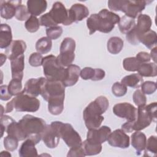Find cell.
I'll list each match as a JSON object with an SVG mask.
<instances>
[{
    "instance_id": "cell-10",
    "label": "cell",
    "mask_w": 157,
    "mask_h": 157,
    "mask_svg": "<svg viewBox=\"0 0 157 157\" xmlns=\"http://www.w3.org/2000/svg\"><path fill=\"white\" fill-rule=\"evenodd\" d=\"M147 4V1L120 0V11L124 12L126 16L135 19L144 10Z\"/></svg>"
},
{
    "instance_id": "cell-16",
    "label": "cell",
    "mask_w": 157,
    "mask_h": 157,
    "mask_svg": "<svg viewBox=\"0 0 157 157\" xmlns=\"http://www.w3.org/2000/svg\"><path fill=\"white\" fill-rule=\"evenodd\" d=\"M60 139L59 135L56 129L51 124H47L42 134V140L45 145L49 148L56 147Z\"/></svg>"
},
{
    "instance_id": "cell-40",
    "label": "cell",
    "mask_w": 157,
    "mask_h": 157,
    "mask_svg": "<svg viewBox=\"0 0 157 157\" xmlns=\"http://www.w3.org/2000/svg\"><path fill=\"white\" fill-rule=\"evenodd\" d=\"M29 13L27 7L23 4L18 6L16 8L15 17L19 21L27 20L29 18Z\"/></svg>"
},
{
    "instance_id": "cell-12",
    "label": "cell",
    "mask_w": 157,
    "mask_h": 157,
    "mask_svg": "<svg viewBox=\"0 0 157 157\" xmlns=\"http://www.w3.org/2000/svg\"><path fill=\"white\" fill-rule=\"evenodd\" d=\"M137 116L135 120L132 121L133 131H141L148 127L153 121V118L147 108L142 105L138 107Z\"/></svg>"
},
{
    "instance_id": "cell-18",
    "label": "cell",
    "mask_w": 157,
    "mask_h": 157,
    "mask_svg": "<svg viewBox=\"0 0 157 157\" xmlns=\"http://www.w3.org/2000/svg\"><path fill=\"white\" fill-rule=\"evenodd\" d=\"M45 78L40 77L37 78H30L25 83L22 93L32 97H37L40 93L41 86Z\"/></svg>"
},
{
    "instance_id": "cell-11",
    "label": "cell",
    "mask_w": 157,
    "mask_h": 157,
    "mask_svg": "<svg viewBox=\"0 0 157 157\" xmlns=\"http://www.w3.org/2000/svg\"><path fill=\"white\" fill-rule=\"evenodd\" d=\"M56 25L63 24L65 26L71 25L69 18L68 10L61 2H55L48 12Z\"/></svg>"
},
{
    "instance_id": "cell-34",
    "label": "cell",
    "mask_w": 157,
    "mask_h": 157,
    "mask_svg": "<svg viewBox=\"0 0 157 157\" xmlns=\"http://www.w3.org/2000/svg\"><path fill=\"white\" fill-rule=\"evenodd\" d=\"M82 146L86 156L95 155L100 153L102 147L101 144H94L88 142L86 139L82 142Z\"/></svg>"
},
{
    "instance_id": "cell-46",
    "label": "cell",
    "mask_w": 157,
    "mask_h": 157,
    "mask_svg": "<svg viewBox=\"0 0 157 157\" xmlns=\"http://www.w3.org/2000/svg\"><path fill=\"white\" fill-rule=\"evenodd\" d=\"M39 21L40 25L47 28L57 26V25L55 23L48 12L42 15L39 18Z\"/></svg>"
},
{
    "instance_id": "cell-39",
    "label": "cell",
    "mask_w": 157,
    "mask_h": 157,
    "mask_svg": "<svg viewBox=\"0 0 157 157\" xmlns=\"http://www.w3.org/2000/svg\"><path fill=\"white\" fill-rule=\"evenodd\" d=\"M18 141L19 140L15 137L8 135L4 139V146L7 150L12 151L17 148Z\"/></svg>"
},
{
    "instance_id": "cell-21",
    "label": "cell",
    "mask_w": 157,
    "mask_h": 157,
    "mask_svg": "<svg viewBox=\"0 0 157 157\" xmlns=\"http://www.w3.org/2000/svg\"><path fill=\"white\" fill-rule=\"evenodd\" d=\"M80 71V67L75 64H71L67 67L66 77L62 81L65 87L73 86L78 82Z\"/></svg>"
},
{
    "instance_id": "cell-35",
    "label": "cell",
    "mask_w": 157,
    "mask_h": 157,
    "mask_svg": "<svg viewBox=\"0 0 157 157\" xmlns=\"http://www.w3.org/2000/svg\"><path fill=\"white\" fill-rule=\"evenodd\" d=\"M142 63L136 57H129L124 59L123 66L124 69L127 71L134 72L137 71L139 67Z\"/></svg>"
},
{
    "instance_id": "cell-47",
    "label": "cell",
    "mask_w": 157,
    "mask_h": 157,
    "mask_svg": "<svg viewBox=\"0 0 157 157\" xmlns=\"http://www.w3.org/2000/svg\"><path fill=\"white\" fill-rule=\"evenodd\" d=\"M95 69L90 67H85L80 71V75L83 80H91L93 78Z\"/></svg>"
},
{
    "instance_id": "cell-41",
    "label": "cell",
    "mask_w": 157,
    "mask_h": 157,
    "mask_svg": "<svg viewBox=\"0 0 157 157\" xmlns=\"http://www.w3.org/2000/svg\"><path fill=\"white\" fill-rule=\"evenodd\" d=\"M63 33V28L59 26L47 28L46 29V34L51 40H56L59 38Z\"/></svg>"
},
{
    "instance_id": "cell-42",
    "label": "cell",
    "mask_w": 157,
    "mask_h": 157,
    "mask_svg": "<svg viewBox=\"0 0 157 157\" xmlns=\"http://www.w3.org/2000/svg\"><path fill=\"white\" fill-rule=\"evenodd\" d=\"M133 101L138 107L145 105L147 102V98L145 94L140 90L137 89L136 90L132 96Z\"/></svg>"
},
{
    "instance_id": "cell-4",
    "label": "cell",
    "mask_w": 157,
    "mask_h": 157,
    "mask_svg": "<svg viewBox=\"0 0 157 157\" xmlns=\"http://www.w3.org/2000/svg\"><path fill=\"white\" fill-rule=\"evenodd\" d=\"M40 107V101L36 97L21 93L6 105L5 113L11 112L14 109L17 112H35Z\"/></svg>"
},
{
    "instance_id": "cell-32",
    "label": "cell",
    "mask_w": 157,
    "mask_h": 157,
    "mask_svg": "<svg viewBox=\"0 0 157 157\" xmlns=\"http://www.w3.org/2000/svg\"><path fill=\"white\" fill-rule=\"evenodd\" d=\"M118 24L120 32L123 34H126L134 28L136 25V22L134 18L124 15L120 18Z\"/></svg>"
},
{
    "instance_id": "cell-53",
    "label": "cell",
    "mask_w": 157,
    "mask_h": 157,
    "mask_svg": "<svg viewBox=\"0 0 157 157\" xmlns=\"http://www.w3.org/2000/svg\"><path fill=\"white\" fill-rule=\"evenodd\" d=\"M121 129L125 132H132L133 131L132 128V121H128L121 126Z\"/></svg>"
},
{
    "instance_id": "cell-6",
    "label": "cell",
    "mask_w": 157,
    "mask_h": 157,
    "mask_svg": "<svg viewBox=\"0 0 157 157\" xmlns=\"http://www.w3.org/2000/svg\"><path fill=\"white\" fill-rule=\"evenodd\" d=\"M45 78L51 80L63 81L66 74V68L60 66L56 61V57L53 55L43 58L42 64Z\"/></svg>"
},
{
    "instance_id": "cell-22",
    "label": "cell",
    "mask_w": 157,
    "mask_h": 157,
    "mask_svg": "<svg viewBox=\"0 0 157 157\" xmlns=\"http://www.w3.org/2000/svg\"><path fill=\"white\" fill-rule=\"evenodd\" d=\"M24 60V55H22L14 59L10 60L12 77L13 79L22 80L23 77V70L25 68Z\"/></svg>"
},
{
    "instance_id": "cell-45",
    "label": "cell",
    "mask_w": 157,
    "mask_h": 157,
    "mask_svg": "<svg viewBox=\"0 0 157 157\" xmlns=\"http://www.w3.org/2000/svg\"><path fill=\"white\" fill-rule=\"evenodd\" d=\"M43 56L42 54L38 52L33 53L29 58V63L31 66L33 67H38L42 66V61H43Z\"/></svg>"
},
{
    "instance_id": "cell-48",
    "label": "cell",
    "mask_w": 157,
    "mask_h": 157,
    "mask_svg": "<svg viewBox=\"0 0 157 157\" xmlns=\"http://www.w3.org/2000/svg\"><path fill=\"white\" fill-rule=\"evenodd\" d=\"M85 154L83 150V148L82 146H79V147H72L70 148L69 151H68V153L67 155V157H78V156H81V157H84L85 156Z\"/></svg>"
},
{
    "instance_id": "cell-43",
    "label": "cell",
    "mask_w": 157,
    "mask_h": 157,
    "mask_svg": "<svg viewBox=\"0 0 157 157\" xmlns=\"http://www.w3.org/2000/svg\"><path fill=\"white\" fill-rule=\"evenodd\" d=\"M112 92L116 97H121L127 92V87L120 82H115L112 86Z\"/></svg>"
},
{
    "instance_id": "cell-56",
    "label": "cell",
    "mask_w": 157,
    "mask_h": 157,
    "mask_svg": "<svg viewBox=\"0 0 157 157\" xmlns=\"http://www.w3.org/2000/svg\"><path fill=\"white\" fill-rule=\"evenodd\" d=\"M1 156H11V155L10 153H9L8 151H2L1 153Z\"/></svg>"
},
{
    "instance_id": "cell-30",
    "label": "cell",
    "mask_w": 157,
    "mask_h": 157,
    "mask_svg": "<svg viewBox=\"0 0 157 157\" xmlns=\"http://www.w3.org/2000/svg\"><path fill=\"white\" fill-rule=\"evenodd\" d=\"M142 77H155L157 75V66L155 63H142L137 70Z\"/></svg>"
},
{
    "instance_id": "cell-9",
    "label": "cell",
    "mask_w": 157,
    "mask_h": 157,
    "mask_svg": "<svg viewBox=\"0 0 157 157\" xmlns=\"http://www.w3.org/2000/svg\"><path fill=\"white\" fill-rule=\"evenodd\" d=\"M40 94L46 101L52 98H64L65 86L61 81L51 80L45 78L41 86Z\"/></svg>"
},
{
    "instance_id": "cell-44",
    "label": "cell",
    "mask_w": 157,
    "mask_h": 157,
    "mask_svg": "<svg viewBox=\"0 0 157 157\" xmlns=\"http://www.w3.org/2000/svg\"><path fill=\"white\" fill-rule=\"evenodd\" d=\"M141 91L145 94H151L156 90V83L152 81H146L141 85Z\"/></svg>"
},
{
    "instance_id": "cell-54",
    "label": "cell",
    "mask_w": 157,
    "mask_h": 157,
    "mask_svg": "<svg viewBox=\"0 0 157 157\" xmlns=\"http://www.w3.org/2000/svg\"><path fill=\"white\" fill-rule=\"evenodd\" d=\"M156 48H157L156 47L153 48L152 50H151V52L150 54V58L153 60L155 63H156Z\"/></svg>"
},
{
    "instance_id": "cell-8",
    "label": "cell",
    "mask_w": 157,
    "mask_h": 157,
    "mask_svg": "<svg viewBox=\"0 0 157 157\" xmlns=\"http://www.w3.org/2000/svg\"><path fill=\"white\" fill-rule=\"evenodd\" d=\"M75 41L71 37L64 38L60 45L59 54L56 57L57 63L64 67L72 64L75 58Z\"/></svg>"
},
{
    "instance_id": "cell-17",
    "label": "cell",
    "mask_w": 157,
    "mask_h": 157,
    "mask_svg": "<svg viewBox=\"0 0 157 157\" xmlns=\"http://www.w3.org/2000/svg\"><path fill=\"white\" fill-rule=\"evenodd\" d=\"M69 18L71 24L77 23L86 18L89 15L88 9L83 4H74L68 10Z\"/></svg>"
},
{
    "instance_id": "cell-7",
    "label": "cell",
    "mask_w": 157,
    "mask_h": 157,
    "mask_svg": "<svg viewBox=\"0 0 157 157\" xmlns=\"http://www.w3.org/2000/svg\"><path fill=\"white\" fill-rule=\"evenodd\" d=\"M152 21L150 17L146 14H140L137 17V23L134 28L126 34V40L132 45L139 44V37L150 29Z\"/></svg>"
},
{
    "instance_id": "cell-50",
    "label": "cell",
    "mask_w": 157,
    "mask_h": 157,
    "mask_svg": "<svg viewBox=\"0 0 157 157\" xmlns=\"http://www.w3.org/2000/svg\"><path fill=\"white\" fill-rule=\"evenodd\" d=\"M136 58L141 63H148L150 62L151 58L150 56V54L145 52H140L137 55Z\"/></svg>"
},
{
    "instance_id": "cell-20",
    "label": "cell",
    "mask_w": 157,
    "mask_h": 157,
    "mask_svg": "<svg viewBox=\"0 0 157 157\" xmlns=\"http://www.w3.org/2000/svg\"><path fill=\"white\" fill-rule=\"evenodd\" d=\"M0 3L1 17L9 20L15 16L16 8L21 4V1H1Z\"/></svg>"
},
{
    "instance_id": "cell-49",
    "label": "cell",
    "mask_w": 157,
    "mask_h": 157,
    "mask_svg": "<svg viewBox=\"0 0 157 157\" xmlns=\"http://www.w3.org/2000/svg\"><path fill=\"white\" fill-rule=\"evenodd\" d=\"M12 95L9 93L8 86L1 85L0 87V99L2 101H8L12 98Z\"/></svg>"
},
{
    "instance_id": "cell-26",
    "label": "cell",
    "mask_w": 157,
    "mask_h": 157,
    "mask_svg": "<svg viewBox=\"0 0 157 157\" xmlns=\"http://www.w3.org/2000/svg\"><path fill=\"white\" fill-rule=\"evenodd\" d=\"M36 144L30 139H27L21 145L18 155L20 157L37 156V151L35 147Z\"/></svg>"
},
{
    "instance_id": "cell-2",
    "label": "cell",
    "mask_w": 157,
    "mask_h": 157,
    "mask_svg": "<svg viewBox=\"0 0 157 157\" xmlns=\"http://www.w3.org/2000/svg\"><path fill=\"white\" fill-rule=\"evenodd\" d=\"M109 100L104 96H98L91 102L83 112V118L88 129L100 127L104 118L102 116L108 109Z\"/></svg>"
},
{
    "instance_id": "cell-36",
    "label": "cell",
    "mask_w": 157,
    "mask_h": 157,
    "mask_svg": "<svg viewBox=\"0 0 157 157\" xmlns=\"http://www.w3.org/2000/svg\"><path fill=\"white\" fill-rule=\"evenodd\" d=\"M144 156H148L151 153L152 156H156L157 153V138L155 136H151L146 142Z\"/></svg>"
},
{
    "instance_id": "cell-51",
    "label": "cell",
    "mask_w": 157,
    "mask_h": 157,
    "mask_svg": "<svg viewBox=\"0 0 157 157\" xmlns=\"http://www.w3.org/2000/svg\"><path fill=\"white\" fill-rule=\"evenodd\" d=\"M147 109L150 113L151 115L153 118V121H156V108H157V103L156 102H151L150 104L146 105Z\"/></svg>"
},
{
    "instance_id": "cell-15",
    "label": "cell",
    "mask_w": 157,
    "mask_h": 157,
    "mask_svg": "<svg viewBox=\"0 0 157 157\" xmlns=\"http://www.w3.org/2000/svg\"><path fill=\"white\" fill-rule=\"evenodd\" d=\"M107 140L110 145L114 147L126 148L129 147V137L120 129L111 132Z\"/></svg>"
},
{
    "instance_id": "cell-27",
    "label": "cell",
    "mask_w": 157,
    "mask_h": 157,
    "mask_svg": "<svg viewBox=\"0 0 157 157\" xmlns=\"http://www.w3.org/2000/svg\"><path fill=\"white\" fill-rule=\"evenodd\" d=\"M139 42L142 43L146 47L149 49L156 47L157 36L156 33L153 30L150 29L147 32L142 34L139 37Z\"/></svg>"
},
{
    "instance_id": "cell-38",
    "label": "cell",
    "mask_w": 157,
    "mask_h": 157,
    "mask_svg": "<svg viewBox=\"0 0 157 157\" xmlns=\"http://www.w3.org/2000/svg\"><path fill=\"white\" fill-rule=\"evenodd\" d=\"M8 90L12 96H17L22 91L21 80L18 79H12L8 85Z\"/></svg>"
},
{
    "instance_id": "cell-3",
    "label": "cell",
    "mask_w": 157,
    "mask_h": 157,
    "mask_svg": "<svg viewBox=\"0 0 157 157\" xmlns=\"http://www.w3.org/2000/svg\"><path fill=\"white\" fill-rule=\"evenodd\" d=\"M26 139H30L36 144L42 139V134L44 132L47 124L42 118L25 115L18 122Z\"/></svg>"
},
{
    "instance_id": "cell-31",
    "label": "cell",
    "mask_w": 157,
    "mask_h": 157,
    "mask_svg": "<svg viewBox=\"0 0 157 157\" xmlns=\"http://www.w3.org/2000/svg\"><path fill=\"white\" fill-rule=\"evenodd\" d=\"M124 42L119 37L114 36L110 37L107 44V50L113 55H116L119 53L123 47Z\"/></svg>"
},
{
    "instance_id": "cell-55",
    "label": "cell",
    "mask_w": 157,
    "mask_h": 157,
    "mask_svg": "<svg viewBox=\"0 0 157 157\" xmlns=\"http://www.w3.org/2000/svg\"><path fill=\"white\" fill-rule=\"evenodd\" d=\"M7 58V56L4 55L3 53H1V66H2L4 63L6 61Z\"/></svg>"
},
{
    "instance_id": "cell-5",
    "label": "cell",
    "mask_w": 157,
    "mask_h": 157,
    "mask_svg": "<svg viewBox=\"0 0 157 157\" xmlns=\"http://www.w3.org/2000/svg\"><path fill=\"white\" fill-rule=\"evenodd\" d=\"M57 130L60 138L70 148L82 146V140L78 133L69 123H64L61 121H53L51 123Z\"/></svg>"
},
{
    "instance_id": "cell-33",
    "label": "cell",
    "mask_w": 157,
    "mask_h": 157,
    "mask_svg": "<svg viewBox=\"0 0 157 157\" xmlns=\"http://www.w3.org/2000/svg\"><path fill=\"white\" fill-rule=\"evenodd\" d=\"M52 47V42L48 37H42L38 39L36 43V49L40 54L48 53Z\"/></svg>"
},
{
    "instance_id": "cell-13",
    "label": "cell",
    "mask_w": 157,
    "mask_h": 157,
    "mask_svg": "<svg viewBox=\"0 0 157 157\" xmlns=\"http://www.w3.org/2000/svg\"><path fill=\"white\" fill-rule=\"evenodd\" d=\"M113 112L117 117L125 118L127 121H134L137 116V109L129 102H121L113 106Z\"/></svg>"
},
{
    "instance_id": "cell-25",
    "label": "cell",
    "mask_w": 157,
    "mask_h": 157,
    "mask_svg": "<svg viewBox=\"0 0 157 157\" xmlns=\"http://www.w3.org/2000/svg\"><path fill=\"white\" fill-rule=\"evenodd\" d=\"M12 42L11 28L7 24H1L0 26V48H7Z\"/></svg>"
},
{
    "instance_id": "cell-19",
    "label": "cell",
    "mask_w": 157,
    "mask_h": 157,
    "mask_svg": "<svg viewBox=\"0 0 157 157\" xmlns=\"http://www.w3.org/2000/svg\"><path fill=\"white\" fill-rule=\"evenodd\" d=\"M26 49V42L22 40H15L6 48V54L9 60L14 59L23 55Z\"/></svg>"
},
{
    "instance_id": "cell-28",
    "label": "cell",
    "mask_w": 157,
    "mask_h": 157,
    "mask_svg": "<svg viewBox=\"0 0 157 157\" xmlns=\"http://www.w3.org/2000/svg\"><path fill=\"white\" fill-rule=\"evenodd\" d=\"M143 82V77L139 74H132L126 75L121 80V83L126 86H129L133 88H139Z\"/></svg>"
},
{
    "instance_id": "cell-57",
    "label": "cell",
    "mask_w": 157,
    "mask_h": 157,
    "mask_svg": "<svg viewBox=\"0 0 157 157\" xmlns=\"http://www.w3.org/2000/svg\"><path fill=\"white\" fill-rule=\"evenodd\" d=\"M1 116H2V115H3V107H2V105H1Z\"/></svg>"
},
{
    "instance_id": "cell-24",
    "label": "cell",
    "mask_w": 157,
    "mask_h": 157,
    "mask_svg": "<svg viewBox=\"0 0 157 157\" xmlns=\"http://www.w3.org/2000/svg\"><path fill=\"white\" fill-rule=\"evenodd\" d=\"M47 2L45 0H28L27 9L29 13L33 16H39L47 9Z\"/></svg>"
},
{
    "instance_id": "cell-14",
    "label": "cell",
    "mask_w": 157,
    "mask_h": 157,
    "mask_svg": "<svg viewBox=\"0 0 157 157\" xmlns=\"http://www.w3.org/2000/svg\"><path fill=\"white\" fill-rule=\"evenodd\" d=\"M111 129L107 126H102L96 129H88L86 140L94 144H102L107 140Z\"/></svg>"
},
{
    "instance_id": "cell-52",
    "label": "cell",
    "mask_w": 157,
    "mask_h": 157,
    "mask_svg": "<svg viewBox=\"0 0 157 157\" xmlns=\"http://www.w3.org/2000/svg\"><path fill=\"white\" fill-rule=\"evenodd\" d=\"M94 69H95V73L92 80L98 81V80H101L103 79L105 75V71L99 68H96Z\"/></svg>"
},
{
    "instance_id": "cell-29",
    "label": "cell",
    "mask_w": 157,
    "mask_h": 157,
    "mask_svg": "<svg viewBox=\"0 0 157 157\" xmlns=\"http://www.w3.org/2000/svg\"><path fill=\"white\" fill-rule=\"evenodd\" d=\"M64 98H57L49 99L48 102V110L54 115H58L62 113L64 109Z\"/></svg>"
},
{
    "instance_id": "cell-1",
    "label": "cell",
    "mask_w": 157,
    "mask_h": 157,
    "mask_svg": "<svg viewBox=\"0 0 157 157\" xmlns=\"http://www.w3.org/2000/svg\"><path fill=\"white\" fill-rule=\"evenodd\" d=\"M120 17L106 9H102L98 13L91 14L86 20V26L90 35L98 31L109 33L113 30L115 24L118 23Z\"/></svg>"
},
{
    "instance_id": "cell-37",
    "label": "cell",
    "mask_w": 157,
    "mask_h": 157,
    "mask_svg": "<svg viewBox=\"0 0 157 157\" xmlns=\"http://www.w3.org/2000/svg\"><path fill=\"white\" fill-rule=\"evenodd\" d=\"M40 25V24L39 19L33 15H31L25 23V28L29 33L36 32L39 29Z\"/></svg>"
},
{
    "instance_id": "cell-23",
    "label": "cell",
    "mask_w": 157,
    "mask_h": 157,
    "mask_svg": "<svg viewBox=\"0 0 157 157\" xmlns=\"http://www.w3.org/2000/svg\"><path fill=\"white\" fill-rule=\"evenodd\" d=\"M131 145L136 150V154L140 155L145 148L147 137L144 133L136 131L131 135Z\"/></svg>"
}]
</instances>
